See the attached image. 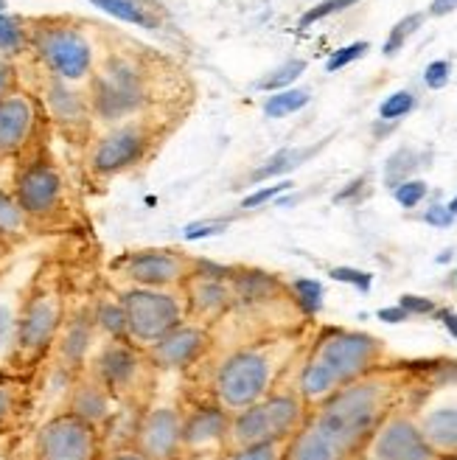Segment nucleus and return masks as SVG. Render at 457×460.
I'll return each instance as SVG.
<instances>
[{
  "label": "nucleus",
  "instance_id": "nucleus-32",
  "mask_svg": "<svg viewBox=\"0 0 457 460\" xmlns=\"http://www.w3.org/2000/svg\"><path fill=\"white\" fill-rule=\"evenodd\" d=\"M309 102H312V93L306 87H286L264 102V115L267 119H286L292 112H301Z\"/></svg>",
  "mask_w": 457,
  "mask_h": 460
},
{
  "label": "nucleus",
  "instance_id": "nucleus-42",
  "mask_svg": "<svg viewBox=\"0 0 457 460\" xmlns=\"http://www.w3.org/2000/svg\"><path fill=\"white\" fill-rule=\"evenodd\" d=\"M368 51H371V45L365 42V40L351 42V45H346V49H337V51L329 57V62H326V71H329V74H337V71H342V67H348L351 62L362 59Z\"/></svg>",
  "mask_w": 457,
  "mask_h": 460
},
{
  "label": "nucleus",
  "instance_id": "nucleus-57",
  "mask_svg": "<svg viewBox=\"0 0 457 460\" xmlns=\"http://www.w3.org/2000/svg\"><path fill=\"white\" fill-rule=\"evenodd\" d=\"M438 460H457V455H444V457H438Z\"/></svg>",
  "mask_w": 457,
  "mask_h": 460
},
{
  "label": "nucleus",
  "instance_id": "nucleus-2",
  "mask_svg": "<svg viewBox=\"0 0 457 460\" xmlns=\"http://www.w3.org/2000/svg\"><path fill=\"white\" fill-rule=\"evenodd\" d=\"M154 57L99 29V62L87 84L93 127H112L157 110Z\"/></svg>",
  "mask_w": 457,
  "mask_h": 460
},
{
  "label": "nucleus",
  "instance_id": "nucleus-25",
  "mask_svg": "<svg viewBox=\"0 0 457 460\" xmlns=\"http://www.w3.org/2000/svg\"><path fill=\"white\" fill-rule=\"evenodd\" d=\"M29 236V219L14 194V160H0V250H12Z\"/></svg>",
  "mask_w": 457,
  "mask_h": 460
},
{
  "label": "nucleus",
  "instance_id": "nucleus-1",
  "mask_svg": "<svg viewBox=\"0 0 457 460\" xmlns=\"http://www.w3.org/2000/svg\"><path fill=\"white\" fill-rule=\"evenodd\" d=\"M399 371H376L317 402L314 416L286 444L284 460H351L379 421L396 407Z\"/></svg>",
  "mask_w": 457,
  "mask_h": 460
},
{
  "label": "nucleus",
  "instance_id": "nucleus-29",
  "mask_svg": "<svg viewBox=\"0 0 457 460\" xmlns=\"http://www.w3.org/2000/svg\"><path fill=\"white\" fill-rule=\"evenodd\" d=\"M329 141H320L317 146H306V149H294V146H286V149H278L276 155H269L259 169L250 172V182L259 186V182H267V180H278V177H286L292 174L294 169H301L306 160H312L320 149H323Z\"/></svg>",
  "mask_w": 457,
  "mask_h": 460
},
{
  "label": "nucleus",
  "instance_id": "nucleus-24",
  "mask_svg": "<svg viewBox=\"0 0 457 460\" xmlns=\"http://www.w3.org/2000/svg\"><path fill=\"white\" fill-rule=\"evenodd\" d=\"M37 394V376L6 374L0 376V438L22 432L31 419Z\"/></svg>",
  "mask_w": 457,
  "mask_h": 460
},
{
  "label": "nucleus",
  "instance_id": "nucleus-41",
  "mask_svg": "<svg viewBox=\"0 0 457 460\" xmlns=\"http://www.w3.org/2000/svg\"><path fill=\"white\" fill-rule=\"evenodd\" d=\"M329 275H331L334 281H339V284H348V287L359 289L362 295H368L371 287H374V272H368V270H356V267H331Z\"/></svg>",
  "mask_w": 457,
  "mask_h": 460
},
{
  "label": "nucleus",
  "instance_id": "nucleus-35",
  "mask_svg": "<svg viewBox=\"0 0 457 460\" xmlns=\"http://www.w3.org/2000/svg\"><path fill=\"white\" fill-rule=\"evenodd\" d=\"M292 297H294V304L301 306V312L306 317H314L320 309H323V284L314 281V279H294L292 281Z\"/></svg>",
  "mask_w": 457,
  "mask_h": 460
},
{
  "label": "nucleus",
  "instance_id": "nucleus-4",
  "mask_svg": "<svg viewBox=\"0 0 457 460\" xmlns=\"http://www.w3.org/2000/svg\"><path fill=\"white\" fill-rule=\"evenodd\" d=\"M382 354L384 345L379 337L326 326L314 337L298 374V396L306 404L323 402L326 396L337 394L339 387L374 374Z\"/></svg>",
  "mask_w": 457,
  "mask_h": 460
},
{
  "label": "nucleus",
  "instance_id": "nucleus-48",
  "mask_svg": "<svg viewBox=\"0 0 457 460\" xmlns=\"http://www.w3.org/2000/svg\"><path fill=\"white\" fill-rule=\"evenodd\" d=\"M362 197H368V174H359L356 180H351L346 189L334 194V202H359Z\"/></svg>",
  "mask_w": 457,
  "mask_h": 460
},
{
  "label": "nucleus",
  "instance_id": "nucleus-52",
  "mask_svg": "<svg viewBox=\"0 0 457 460\" xmlns=\"http://www.w3.org/2000/svg\"><path fill=\"white\" fill-rule=\"evenodd\" d=\"M454 9H457V0H432L429 9H426V14H429V17H446V14H452Z\"/></svg>",
  "mask_w": 457,
  "mask_h": 460
},
{
  "label": "nucleus",
  "instance_id": "nucleus-27",
  "mask_svg": "<svg viewBox=\"0 0 457 460\" xmlns=\"http://www.w3.org/2000/svg\"><path fill=\"white\" fill-rule=\"evenodd\" d=\"M93 4L107 14L149 31H160L169 22L166 6L157 4V0H93Z\"/></svg>",
  "mask_w": 457,
  "mask_h": 460
},
{
  "label": "nucleus",
  "instance_id": "nucleus-5",
  "mask_svg": "<svg viewBox=\"0 0 457 460\" xmlns=\"http://www.w3.org/2000/svg\"><path fill=\"white\" fill-rule=\"evenodd\" d=\"M51 137L54 132L40 137L26 155L14 160V194L31 234H57L74 227L79 219L74 186L51 149Z\"/></svg>",
  "mask_w": 457,
  "mask_h": 460
},
{
  "label": "nucleus",
  "instance_id": "nucleus-19",
  "mask_svg": "<svg viewBox=\"0 0 457 460\" xmlns=\"http://www.w3.org/2000/svg\"><path fill=\"white\" fill-rule=\"evenodd\" d=\"M214 326H205L199 320H182L152 349H146V354L157 374H186L214 351Z\"/></svg>",
  "mask_w": 457,
  "mask_h": 460
},
{
  "label": "nucleus",
  "instance_id": "nucleus-17",
  "mask_svg": "<svg viewBox=\"0 0 457 460\" xmlns=\"http://www.w3.org/2000/svg\"><path fill=\"white\" fill-rule=\"evenodd\" d=\"M48 132L51 124L37 96L26 87H17L14 93L0 99V160H17Z\"/></svg>",
  "mask_w": 457,
  "mask_h": 460
},
{
  "label": "nucleus",
  "instance_id": "nucleus-26",
  "mask_svg": "<svg viewBox=\"0 0 457 460\" xmlns=\"http://www.w3.org/2000/svg\"><path fill=\"white\" fill-rule=\"evenodd\" d=\"M22 289H26V284L12 287L6 279H0V367H6V371H12L17 351V317L22 304Z\"/></svg>",
  "mask_w": 457,
  "mask_h": 460
},
{
  "label": "nucleus",
  "instance_id": "nucleus-58",
  "mask_svg": "<svg viewBox=\"0 0 457 460\" xmlns=\"http://www.w3.org/2000/svg\"><path fill=\"white\" fill-rule=\"evenodd\" d=\"M6 374H12V371H6V367H0V376H6Z\"/></svg>",
  "mask_w": 457,
  "mask_h": 460
},
{
  "label": "nucleus",
  "instance_id": "nucleus-14",
  "mask_svg": "<svg viewBox=\"0 0 457 460\" xmlns=\"http://www.w3.org/2000/svg\"><path fill=\"white\" fill-rule=\"evenodd\" d=\"M99 342H101V334L96 329L93 292H90V295L79 297V301H67L62 329H59V334L54 340V349L42 367H48L51 376H57L62 382H71L79 371L87 367Z\"/></svg>",
  "mask_w": 457,
  "mask_h": 460
},
{
  "label": "nucleus",
  "instance_id": "nucleus-49",
  "mask_svg": "<svg viewBox=\"0 0 457 460\" xmlns=\"http://www.w3.org/2000/svg\"><path fill=\"white\" fill-rule=\"evenodd\" d=\"M429 227H438V230H446V227H452L454 225V217H452V211L446 208L444 202H435V205H429V208L424 211V217H421Z\"/></svg>",
  "mask_w": 457,
  "mask_h": 460
},
{
  "label": "nucleus",
  "instance_id": "nucleus-31",
  "mask_svg": "<svg viewBox=\"0 0 457 460\" xmlns=\"http://www.w3.org/2000/svg\"><path fill=\"white\" fill-rule=\"evenodd\" d=\"M421 166H426V164H424V157H421L418 149H413V146L396 149L384 164V186L393 191L396 186H401L404 180H413Z\"/></svg>",
  "mask_w": 457,
  "mask_h": 460
},
{
  "label": "nucleus",
  "instance_id": "nucleus-18",
  "mask_svg": "<svg viewBox=\"0 0 457 460\" xmlns=\"http://www.w3.org/2000/svg\"><path fill=\"white\" fill-rule=\"evenodd\" d=\"M359 460H438V452L429 447L421 427L409 412L396 407L379 421L371 438L356 452Z\"/></svg>",
  "mask_w": 457,
  "mask_h": 460
},
{
  "label": "nucleus",
  "instance_id": "nucleus-38",
  "mask_svg": "<svg viewBox=\"0 0 457 460\" xmlns=\"http://www.w3.org/2000/svg\"><path fill=\"white\" fill-rule=\"evenodd\" d=\"M233 225V217H219V219H199L182 227V239L186 242H199V239H211L224 234L227 227Z\"/></svg>",
  "mask_w": 457,
  "mask_h": 460
},
{
  "label": "nucleus",
  "instance_id": "nucleus-16",
  "mask_svg": "<svg viewBox=\"0 0 457 460\" xmlns=\"http://www.w3.org/2000/svg\"><path fill=\"white\" fill-rule=\"evenodd\" d=\"M239 267H222L194 259V270L182 284L189 320H199L205 326H216L233 309V275Z\"/></svg>",
  "mask_w": 457,
  "mask_h": 460
},
{
  "label": "nucleus",
  "instance_id": "nucleus-21",
  "mask_svg": "<svg viewBox=\"0 0 457 460\" xmlns=\"http://www.w3.org/2000/svg\"><path fill=\"white\" fill-rule=\"evenodd\" d=\"M231 412L222 410L211 396L205 402L182 404V457L222 455L227 449Z\"/></svg>",
  "mask_w": 457,
  "mask_h": 460
},
{
  "label": "nucleus",
  "instance_id": "nucleus-28",
  "mask_svg": "<svg viewBox=\"0 0 457 460\" xmlns=\"http://www.w3.org/2000/svg\"><path fill=\"white\" fill-rule=\"evenodd\" d=\"M93 317L101 340H127V314L119 292L110 284L93 292Z\"/></svg>",
  "mask_w": 457,
  "mask_h": 460
},
{
  "label": "nucleus",
  "instance_id": "nucleus-7",
  "mask_svg": "<svg viewBox=\"0 0 457 460\" xmlns=\"http://www.w3.org/2000/svg\"><path fill=\"white\" fill-rule=\"evenodd\" d=\"M286 362V340H256L239 345L211 374L208 396L233 416L272 394Z\"/></svg>",
  "mask_w": 457,
  "mask_h": 460
},
{
  "label": "nucleus",
  "instance_id": "nucleus-34",
  "mask_svg": "<svg viewBox=\"0 0 457 460\" xmlns=\"http://www.w3.org/2000/svg\"><path fill=\"white\" fill-rule=\"evenodd\" d=\"M306 74V59H289L284 65H278L276 71H269L264 79L256 82L259 90H267V93H278V90L292 87V82H298Z\"/></svg>",
  "mask_w": 457,
  "mask_h": 460
},
{
  "label": "nucleus",
  "instance_id": "nucleus-50",
  "mask_svg": "<svg viewBox=\"0 0 457 460\" xmlns=\"http://www.w3.org/2000/svg\"><path fill=\"white\" fill-rule=\"evenodd\" d=\"M376 317L382 320V323H391V326H396V323H407L409 320V314L396 304V306H384V309H379L376 312Z\"/></svg>",
  "mask_w": 457,
  "mask_h": 460
},
{
  "label": "nucleus",
  "instance_id": "nucleus-40",
  "mask_svg": "<svg viewBox=\"0 0 457 460\" xmlns=\"http://www.w3.org/2000/svg\"><path fill=\"white\" fill-rule=\"evenodd\" d=\"M393 197H396V202L401 205V208H418V205L429 197V186L424 180H418V177H413V180H404L401 186H396L393 189Z\"/></svg>",
  "mask_w": 457,
  "mask_h": 460
},
{
  "label": "nucleus",
  "instance_id": "nucleus-6",
  "mask_svg": "<svg viewBox=\"0 0 457 460\" xmlns=\"http://www.w3.org/2000/svg\"><path fill=\"white\" fill-rule=\"evenodd\" d=\"M29 59L67 84L87 87L99 62V26L74 14L29 17Z\"/></svg>",
  "mask_w": 457,
  "mask_h": 460
},
{
  "label": "nucleus",
  "instance_id": "nucleus-44",
  "mask_svg": "<svg viewBox=\"0 0 457 460\" xmlns=\"http://www.w3.org/2000/svg\"><path fill=\"white\" fill-rule=\"evenodd\" d=\"M452 79V62L449 59H435V62H429L426 65V71H424V84L429 90H444Z\"/></svg>",
  "mask_w": 457,
  "mask_h": 460
},
{
  "label": "nucleus",
  "instance_id": "nucleus-22",
  "mask_svg": "<svg viewBox=\"0 0 457 460\" xmlns=\"http://www.w3.org/2000/svg\"><path fill=\"white\" fill-rule=\"evenodd\" d=\"M119 407H121V402L110 394V390L104 387V382L90 371V367H84V371H79L71 382H67L59 410L74 412V416L90 421L104 432L107 424L116 419Z\"/></svg>",
  "mask_w": 457,
  "mask_h": 460
},
{
  "label": "nucleus",
  "instance_id": "nucleus-39",
  "mask_svg": "<svg viewBox=\"0 0 457 460\" xmlns=\"http://www.w3.org/2000/svg\"><path fill=\"white\" fill-rule=\"evenodd\" d=\"M356 4H359V0H320L317 6H312V9L298 20V29H312L314 22L326 20V17H331V14L346 12V9H351V6H356Z\"/></svg>",
  "mask_w": 457,
  "mask_h": 460
},
{
  "label": "nucleus",
  "instance_id": "nucleus-53",
  "mask_svg": "<svg viewBox=\"0 0 457 460\" xmlns=\"http://www.w3.org/2000/svg\"><path fill=\"white\" fill-rule=\"evenodd\" d=\"M101 460H146V457L138 455L132 447H121V449H110V452H104Z\"/></svg>",
  "mask_w": 457,
  "mask_h": 460
},
{
  "label": "nucleus",
  "instance_id": "nucleus-3",
  "mask_svg": "<svg viewBox=\"0 0 457 460\" xmlns=\"http://www.w3.org/2000/svg\"><path fill=\"white\" fill-rule=\"evenodd\" d=\"M67 301H71V289H67L65 267L57 259H45L37 264V270L29 275L26 289H22L12 374H40L62 329Z\"/></svg>",
  "mask_w": 457,
  "mask_h": 460
},
{
  "label": "nucleus",
  "instance_id": "nucleus-56",
  "mask_svg": "<svg viewBox=\"0 0 457 460\" xmlns=\"http://www.w3.org/2000/svg\"><path fill=\"white\" fill-rule=\"evenodd\" d=\"M452 252H454V250H444L441 256H438V264H446V261H452Z\"/></svg>",
  "mask_w": 457,
  "mask_h": 460
},
{
  "label": "nucleus",
  "instance_id": "nucleus-36",
  "mask_svg": "<svg viewBox=\"0 0 457 460\" xmlns=\"http://www.w3.org/2000/svg\"><path fill=\"white\" fill-rule=\"evenodd\" d=\"M416 104L418 102H416L413 90H396V93H391L379 104V121L399 124L401 119H407V115L416 110Z\"/></svg>",
  "mask_w": 457,
  "mask_h": 460
},
{
  "label": "nucleus",
  "instance_id": "nucleus-47",
  "mask_svg": "<svg viewBox=\"0 0 457 460\" xmlns=\"http://www.w3.org/2000/svg\"><path fill=\"white\" fill-rule=\"evenodd\" d=\"M20 87V71H17V62L9 59H0V99H6L9 93Z\"/></svg>",
  "mask_w": 457,
  "mask_h": 460
},
{
  "label": "nucleus",
  "instance_id": "nucleus-45",
  "mask_svg": "<svg viewBox=\"0 0 457 460\" xmlns=\"http://www.w3.org/2000/svg\"><path fill=\"white\" fill-rule=\"evenodd\" d=\"M399 306L409 314V317H426V314H435V301L424 295H401L399 297Z\"/></svg>",
  "mask_w": 457,
  "mask_h": 460
},
{
  "label": "nucleus",
  "instance_id": "nucleus-46",
  "mask_svg": "<svg viewBox=\"0 0 457 460\" xmlns=\"http://www.w3.org/2000/svg\"><path fill=\"white\" fill-rule=\"evenodd\" d=\"M4 460H37L34 457V447H31V432H17L9 438V449Z\"/></svg>",
  "mask_w": 457,
  "mask_h": 460
},
{
  "label": "nucleus",
  "instance_id": "nucleus-54",
  "mask_svg": "<svg viewBox=\"0 0 457 460\" xmlns=\"http://www.w3.org/2000/svg\"><path fill=\"white\" fill-rule=\"evenodd\" d=\"M219 455H191V457H180V460H216Z\"/></svg>",
  "mask_w": 457,
  "mask_h": 460
},
{
  "label": "nucleus",
  "instance_id": "nucleus-10",
  "mask_svg": "<svg viewBox=\"0 0 457 460\" xmlns=\"http://www.w3.org/2000/svg\"><path fill=\"white\" fill-rule=\"evenodd\" d=\"M306 421V402L298 390H272L261 402L231 416L227 449L256 447L269 441H289Z\"/></svg>",
  "mask_w": 457,
  "mask_h": 460
},
{
  "label": "nucleus",
  "instance_id": "nucleus-13",
  "mask_svg": "<svg viewBox=\"0 0 457 460\" xmlns=\"http://www.w3.org/2000/svg\"><path fill=\"white\" fill-rule=\"evenodd\" d=\"M127 314V340L138 349L152 345L169 334L182 320H189L182 289H116Z\"/></svg>",
  "mask_w": 457,
  "mask_h": 460
},
{
  "label": "nucleus",
  "instance_id": "nucleus-11",
  "mask_svg": "<svg viewBox=\"0 0 457 460\" xmlns=\"http://www.w3.org/2000/svg\"><path fill=\"white\" fill-rule=\"evenodd\" d=\"M87 367L121 404L146 407L152 402V387L157 379L149 354L129 340H101Z\"/></svg>",
  "mask_w": 457,
  "mask_h": 460
},
{
  "label": "nucleus",
  "instance_id": "nucleus-23",
  "mask_svg": "<svg viewBox=\"0 0 457 460\" xmlns=\"http://www.w3.org/2000/svg\"><path fill=\"white\" fill-rule=\"evenodd\" d=\"M432 387H438L441 394H446V399L424 404L421 410L416 407L413 419L421 427L429 447L438 452V457L457 455V396H449V390L444 385L432 382Z\"/></svg>",
  "mask_w": 457,
  "mask_h": 460
},
{
  "label": "nucleus",
  "instance_id": "nucleus-30",
  "mask_svg": "<svg viewBox=\"0 0 457 460\" xmlns=\"http://www.w3.org/2000/svg\"><path fill=\"white\" fill-rule=\"evenodd\" d=\"M29 57V17L0 12V59L20 62Z\"/></svg>",
  "mask_w": 457,
  "mask_h": 460
},
{
  "label": "nucleus",
  "instance_id": "nucleus-9",
  "mask_svg": "<svg viewBox=\"0 0 457 460\" xmlns=\"http://www.w3.org/2000/svg\"><path fill=\"white\" fill-rule=\"evenodd\" d=\"M20 87L37 96L45 119L51 124V132L59 135L67 146H76L79 152L93 137V107H90L87 87L67 84L51 74H45L29 57L17 62Z\"/></svg>",
  "mask_w": 457,
  "mask_h": 460
},
{
  "label": "nucleus",
  "instance_id": "nucleus-51",
  "mask_svg": "<svg viewBox=\"0 0 457 460\" xmlns=\"http://www.w3.org/2000/svg\"><path fill=\"white\" fill-rule=\"evenodd\" d=\"M438 320V323L449 332V337H454L457 340V312L454 309H449V306H444V309H435V314H432Z\"/></svg>",
  "mask_w": 457,
  "mask_h": 460
},
{
  "label": "nucleus",
  "instance_id": "nucleus-43",
  "mask_svg": "<svg viewBox=\"0 0 457 460\" xmlns=\"http://www.w3.org/2000/svg\"><path fill=\"white\" fill-rule=\"evenodd\" d=\"M292 189V182L289 180H278L276 186H264V189H256L253 194H247L244 199H242V208L244 211H256V208H264V205H269V202H276L284 191H289Z\"/></svg>",
  "mask_w": 457,
  "mask_h": 460
},
{
  "label": "nucleus",
  "instance_id": "nucleus-12",
  "mask_svg": "<svg viewBox=\"0 0 457 460\" xmlns=\"http://www.w3.org/2000/svg\"><path fill=\"white\" fill-rule=\"evenodd\" d=\"M194 270V256L177 247L124 250L107 264L112 289H180Z\"/></svg>",
  "mask_w": 457,
  "mask_h": 460
},
{
  "label": "nucleus",
  "instance_id": "nucleus-15",
  "mask_svg": "<svg viewBox=\"0 0 457 460\" xmlns=\"http://www.w3.org/2000/svg\"><path fill=\"white\" fill-rule=\"evenodd\" d=\"M31 447L37 460H101L107 447L99 427L57 410L31 432Z\"/></svg>",
  "mask_w": 457,
  "mask_h": 460
},
{
  "label": "nucleus",
  "instance_id": "nucleus-55",
  "mask_svg": "<svg viewBox=\"0 0 457 460\" xmlns=\"http://www.w3.org/2000/svg\"><path fill=\"white\" fill-rule=\"evenodd\" d=\"M446 208H449V211H452V217L457 219V194H454V197H452V199L446 202Z\"/></svg>",
  "mask_w": 457,
  "mask_h": 460
},
{
  "label": "nucleus",
  "instance_id": "nucleus-8",
  "mask_svg": "<svg viewBox=\"0 0 457 460\" xmlns=\"http://www.w3.org/2000/svg\"><path fill=\"white\" fill-rule=\"evenodd\" d=\"M171 129L174 124H163L154 119V112L96 129L87 146L79 152L84 177L101 186V182L135 172L138 166L149 164Z\"/></svg>",
  "mask_w": 457,
  "mask_h": 460
},
{
  "label": "nucleus",
  "instance_id": "nucleus-37",
  "mask_svg": "<svg viewBox=\"0 0 457 460\" xmlns=\"http://www.w3.org/2000/svg\"><path fill=\"white\" fill-rule=\"evenodd\" d=\"M289 441H269L256 447H242V449H224L216 460H284Z\"/></svg>",
  "mask_w": 457,
  "mask_h": 460
},
{
  "label": "nucleus",
  "instance_id": "nucleus-33",
  "mask_svg": "<svg viewBox=\"0 0 457 460\" xmlns=\"http://www.w3.org/2000/svg\"><path fill=\"white\" fill-rule=\"evenodd\" d=\"M424 20H426V12H413V14L401 17L396 26L391 29V34H387V40L382 45V54L384 57H396L404 49V45L409 42V37H416L421 31Z\"/></svg>",
  "mask_w": 457,
  "mask_h": 460
},
{
  "label": "nucleus",
  "instance_id": "nucleus-20",
  "mask_svg": "<svg viewBox=\"0 0 457 460\" xmlns=\"http://www.w3.org/2000/svg\"><path fill=\"white\" fill-rule=\"evenodd\" d=\"M132 449L146 460H180L182 457V404L157 402L141 410L132 435Z\"/></svg>",
  "mask_w": 457,
  "mask_h": 460
}]
</instances>
